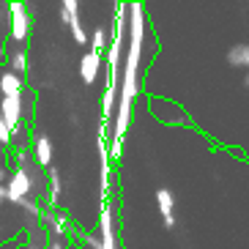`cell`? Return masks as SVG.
I'll list each match as a JSON object with an SVG mask.
<instances>
[{
	"label": "cell",
	"mask_w": 249,
	"mask_h": 249,
	"mask_svg": "<svg viewBox=\"0 0 249 249\" xmlns=\"http://www.w3.org/2000/svg\"><path fill=\"white\" fill-rule=\"evenodd\" d=\"M159 205H161V213H164V222L173 225V195L161 189L159 192Z\"/></svg>",
	"instance_id": "7a4b0ae2"
},
{
	"label": "cell",
	"mask_w": 249,
	"mask_h": 249,
	"mask_svg": "<svg viewBox=\"0 0 249 249\" xmlns=\"http://www.w3.org/2000/svg\"><path fill=\"white\" fill-rule=\"evenodd\" d=\"M227 63L235 69H249V44H238L230 50V55H227Z\"/></svg>",
	"instance_id": "6da1fadb"
},
{
	"label": "cell",
	"mask_w": 249,
	"mask_h": 249,
	"mask_svg": "<svg viewBox=\"0 0 249 249\" xmlns=\"http://www.w3.org/2000/svg\"><path fill=\"white\" fill-rule=\"evenodd\" d=\"M244 85H247V88H249V74H247V77H244Z\"/></svg>",
	"instance_id": "3957f363"
}]
</instances>
